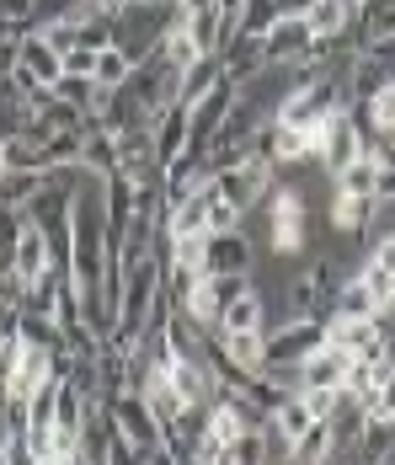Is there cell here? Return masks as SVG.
I'll use <instances>...</instances> for the list:
<instances>
[{
    "label": "cell",
    "instance_id": "cell-1",
    "mask_svg": "<svg viewBox=\"0 0 395 465\" xmlns=\"http://www.w3.org/2000/svg\"><path fill=\"white\" fill-rule=\"evenodd\" d=\"M267 220H272V257H294L310 246V203L300 187H272L267 193Z\"/></svg>",
    "mask_w": 395,
    "mask_h": 465
},
{
    "label": "cell",
    "instance_id": "cell-2",
    "mask_svg": "<svg viewBox=\"0 0 395 465\" xmlns=\"http://www.w3.org/2000/svg\"><path fill=\"white\" fill-rule=\"evenodd\" d=\"M214 183H220V198H230L241 214L246 209H257V203H267V193L278 187V166H267V161H235V166H224V172H214Z\"/></svg>",
    "mask_w": 395,
    "mask_h": 465
},
{
    "label": "cell",
    "instance_id": "cell-3",
    "mask_svg": "<svg viewBox=\"0 0 395 465\" xmlns=\"http://www.w3.org/2000/svg\"><path fill=\"white\" fill-rule=\"evenodd\" d=\"M326 342V322H315V316H305V322H283L267 326V364H300V359H310L315 348Z\"/></svg>",
    "mask_w": 395,
    "mask_h": 465
},
{
    "label": "cell",
    "instance_id": "cell-4",
    "mask_svg": "<svg viewBox=\"0 0 395 465\" xmlns=\"http://www.w3.org/2000/svg\"><path fill=\"white\" fill-rule=\"evenodd\" d=\"M123 86H129L150 113H161V107H172L176 96H182V70H172V64L161 59V48H155L150 59H139V64H133Z\"/></svg>",
    "mask_w": 395,
    "mask_h": 465
},
{
    "label": "cell",
    "instance_id": "cell-5",
    "mask_svg": "<svg viewBox=\"0 0 395 465\" xmlns=\"http://www.w3.org/2000/svg\"><path fill=\"white\" fill-rule=\"evenodd\" d=\"M326 342H337L348 359H385V322L380 316H326Z\"/></svg>",
    "mask_w": 395,
    "mask_h": 465
},
{
    "label": "cell",
    "instance_id": "cell-6",
    "mask_svg": "<svg viewBox=\"0 0 395 465\" xmlns=\"http://www.w3.org/2000/svg\"><path fill=\"white\" fill-rule=\"evenodd\" d=\"M235 96H241V86L220 75V86H214V92H203L198 102H187V107H193V150H203V155H209V144H214V134H220V124L230 118Z\"/></svg>",
    "mask_w": 395,
    "mask_h": 465
},
{
    "label": "cell",
    "instance_id": "cell-7",
    "mask_svg": "<svg viewBox=\"0 0 395 465\" xmlns=\"http://www.w3.org/2000/svg\"><path fill=\"white\" fill-rule=\"evenodd\" d=\"M358 155H369V140H363V129L352 124V113L342 107V113H331V118H326V140H321V166H326V172H342V166H352Z\"/></svg>",
    "mask_w": 395,
    "mask_h": 465
},
{
    "label": "cell",
    "instance_id": "cell-8",
    "mask_svg": "<svg viewBox=\"0 0 395 465\" xmlns=\"http://www.w3.org/2000/svg\"><path fill=\"white\" fill-rule=\"evenodd\" d=\"M267 59L272 64H294V59H305L310 48H315V33H310V22H305V11H289V16H278L272 27H267Z\"/></svg>",
    "mask_w": 395,
    "mask_h": 465
},
{
    "label": "cell",
    "instance_id": "cell-9",
    "mask_svg": "<svg viewBox=\"0 0 395 465\" xmlns=\"http://www.w3.org/2000/svg\"><path fill=\"white\" fill-rule=\"evenodd\" d=\"M257 268V246L241 231L203 235V273H252Z\"/></svg>",
    "mask_w": 395,
    "mask_h": 465
},
{
    "label": "cell",
    "instance_id": "cell-10",
    "mask_svg": "<svg viewBox=\"0 0 395 465\" xmlns=\"http://www.w3.org/2000/svg\"><path fill=\"white\" fill-rule=\"evenodd\" d=\"M107 412H113V422H118L123 433H129V444H139V450L161 444V422H155L150 401H144L139 391H123V396H113V401H107Z\"/></svg>",
    "mask_w": 395,
    "mask_h": 465
},
{
    "label": "cell",
    "instance_id": "cell-11",
    "mask_svg": "<svg viewBox=\"0 0 395 465\" xmlns=\"http://www.w3.org/2000/svg\"><path fill=\"white\" fill-rule=\"evenodd\" d=\"M348 370H352V359L337 348V342H321L310 359H300V364H294V374H300V391H305V385L342 391V385H348Z\"/></svg>",
    "mask_w": 395,
    "mask_h": 465
},
{
    "label": "cell",
    "instance_id": "cell-12",
    "mask_svg": "<svg viewBox=\"0 0 395 465\" xmlns=\"http://www.w3.org/2000/svg\"><path fill=\"white\" fill-rule=\"evenodd\" d=\"M187 144H193V107L176 96L172 107H161V113H155V161H161V166H172Z\"/></svg>",
    "mask_w": 395,
    "mask_h": 465
},
{
    "label": "cell",
    "instance_id": "cell-13",
    "mask_svg": "<svg viewBox=\"0 0 395 465\" xmlns=\"http://www.w3.org/2000/svg\"><path fill=\"white\" fill-rule=\"evenodd\" d=\"M220 64H224V81H235V86H246L257 70H267L272 59H267V48H262V38H230V44L220 48Z\"/></svg>",
    "mask_w": 395,
    "mask_h": 465
},
{
    "label": "cell",
    "instance_id": "cell-14",
    "mask_svg": "<svg viewBox=\"0 0 395 465\" xmlns=\"http://www.w3.org/2000/svg\"><path fill=\"white\" fill-rule=\"evenodd\" d=\"M48 380H59V374H54V353H44V348H16V359H11V370H5V391L33 396Z\"/></svg>",
    "mask_w": 395,
    "mask_h": 465
},
{
    "label": "cell",
    "instance_id": "cell-15",
    "mask_svg": "<svg viewBox=\"0 0 395 465\" xmlns=\"http://www.w3.org/2000/svg\"><path fill=\"white\" fill-rule=\"evenodd\" d=\"M16 64H22L33 81H44V86H54V81L64 75V59H59V48L48 44V38H38V33L16 38Z\"/></svg>",
    "mask_w": 395,
    "mask_h": 465
},
{
    "label": "cell",
    "instance_id": "cell-16",
    "mask_svg": "<svg viewBox=\"0 0 395 465\" xmlns=\"http://www.w3.org/2000/svg\"><path fill=\"white\" fill-rule=\"evenodd\" d=\"M220 342V353L235 364V370L257 374L267 364V331H209Z\"/></svg>",
    "mask_w": 395,
    "mask_h": 465
},
{
    "label": "cell",
    "instance_id": "cell-17",
    "mask_svg": "<svg viewBox=\"0 0 395 465\" xmlns=\"http://www.w3.org/2000/svg\"><path fill=\"white\" fill-rule=\"evenodd\" d=\"M214 331H267V294L252 283L241 300H230L220 311V326Z\"/></svg>",
    "mask_w": 395,
    "mask_h": 465
},
{
    "label": "cell",
    "instance_id": "cell-18",
    "mask_svg": "<svg viewBox=\"0 0 395 465\" xmlns=\"http://www.w3.org/2000/svg\"><path fill=\"white\" fill-rule=\"evenodd\" d=\"M16 342L22 348H44V353H64V326L54 316H38V311L16 305Z\"/></svg>",
    "mask_w": 395,
    "mask_h": 465
},
{
    "label": "cell",
    "instance_id": "cell-19",
    "mask_svg": "<svg viewBox=\"0 0 395 465\" xmlns=\"http://www.w3.org/2000/svg\"><path fill=\"white\" fill-rule=\"evenodd\" d=\"M48 268H54V252H48V235L38 231L33 220H27V231H22V241H16V273L27 279V289H33V283L44 279Z\"/></svg>",
    "mask_w": 395,
    "mask_h": 465
},
{
    "label": "cell",
    "instance_id": "cell-20",
    "mask_svg": "<svg viewBox=\"0 0 395 465\" xmlns=\"http://www.w3.org/2000/svg\"><path fill=\"white\" fill-rule=\"evenodd\" d=\"M380 155H358L352 166L331 172V193H352V198H380Z\"/></svg>",
    "mask_w": 395,
    "mask_h": 465
},
{
    "label": "cell",
    "instance_id": "cell-21",
    "mask_svg": "<svg viewBox=\"0 0 395 465\" xmlns=\"http://www.w3.org/2000/svg\"><path fill=\"white\" fill-rule=\"evenodd\" d=\"M352 16H358V11H352L348 0H310L305 5V22H310L315 38H348Z\"/></svg>",
    "mask_w": 395,
    "mask_h": 465
},
{
    "label": "cell",
    "instance_id": "cell-22",
    "mask_svg": "<svg viewBox=\"0 0 395 465\" xmlns=\"http://www.w3.org/2000/svg\"><path fill=\"white\" fill-rule=\"evenodd\" d=\"M54 96L70 102V107H81L86 118H102V107H107V86H96L91 75H59L54 81Z\"/></svg>",
    "mask_w": 395,
    "mask_h": 465
},
{
    "label": "cell",
    "instance_id": "cell-23",
    "mask_svg": "<svg viewBox=\"0 0 395 465\" xmlns=\"http://www.w3.org/2000/svg\"><path fill=\"white\" fill-rule=\"evenodd\" d=\"M369 209H374V198L331 193V209H326V231H337V235H358L363 225H369Z\"/></svg>",
    "mask_w": 395,
    "mask_h": 465
},
{
    "label": "cell",
    "instance_id": "cell-24",
    "mask_svg": "<svg viewBox=\"0 0 395 465\" xmlns=\"http://www.w3.org/2000/svg\"><path fill=\"white\" fill-rule=\"evenodd\" d=\"M380 86H390V70H385V64H374L369 54H352V59H348V107H352V102H369Z\"/></svg>",
    "mask_w": 395,
    "mask_h": 465
},
{
    "label": "cell",
    "instance_id": "cell-25",
    "mask_svg": "<svg viewBox=\"0 0 395 465\" xmlns=\"http://www.w3.org/2000/svg\"><path fill=\"white\" fill-rule=\"evenodd\" d=\"M81 166H86L91 177H113V172H118V144H113V134H107L102 124H91V129H86Z\"/></svg>",
    "mask_w": 395,
    "mask_h": 465
},
{
    "label": "cell",
    "instance_id": "cell-26",
    "mask_svg": "<svg viewBox=\"0 0 395 465\" xmlns=\"http://www.w3.org/2000/svg\"><path fill=\"white\" fill-rule=\"evenodd\" d=\"M144 401H150V412H155V422L166 428V422H176L182 412H187V401L176 396V385L166 380V370L150 374V385H144Z\"/></svg>",
    "mask_w": 395,
    "mask_h": 465
},
{
    "label": "cell",
    "instance_id": "cell-27",
    "mask_svg": "<svg viewBox=\"0 0 395 465\" xmlns=\"http://www.w3.org/2000/svg\"><path fill=\"white\" fill-rule=\"evenodd\" d=\"M390 444H395V422H390V418H369L363 439L352 444V465H380Z\"/></svg>",
    "mask_w": 395,
    "mask_h": 465
},
{
    "label": "cell",
    "instance_id": "cell-28",
    "mask_svg": "<svg viewBox=\"0 0 395 465\" xmlns=\"http://www.w3.org/2000/svg\"><path fill=\"white\" fill-rule=\"evenodd\" d=\"M220 75H224L220 54H203L198 64H187V70H182V102H198L203 92H214V86H220Z\"/></svg>",
    "mask_w": 395,
    "mask_h": 465
},
{
    "label": "cell",
    "instance_id": "cell-29",
    "mask_svg": "<svg viewBox=\"0 0 395 465\" xmlns=\"http://www.w3.org/2000/svg\"><path fill=\"white\" fill-rule=\"evenodd\" d=\"M289 460H294V465H326V460H337V455H331V428H326V422L305 428V433L294 439Z\"/></svg>",
    "mask_w": 395,
    "mask_h": 465
},
{
    "label": "cell",
    "instance_id": "cell-30",
    "mask_svg": "<svg viewBox=\"0 0 395 465\" xmlns=\"http://www.w3.org/2000/svg\"><path fill=\"white\" fill-rule=\"evenodd\" d=\"M331 316H380L374 294L363 289V279H358V273H352V279H342V289L331 294Z\"/></svg>",
    "mask_w": 395,
    "mask_h": 465
},
{
    "label": "cell",
    "instance_id": "cell-31",
    "mask_svg": "<svg viewBox=\"0 0 395 465\" xmlns=\"http://www.w3.org/2000/svg\"><path fill=\"white\" fill-rule=\"evenodd\" d=\"M161 59H166L172 70H187V64H198V59H203L198 44H193V33H187V22H176V27L161 33Z\"/></svg>",
    "mask_w": 395,
    "mask_h": 465
},
{
    "label": "cell",
    "instance_id": "cell-32",
    "mask_svg": "<svg viewBox=\"0 0 395 465\" xmlns=\"http://www.w3.org/2000/svg\"><path fill=\"white\" fill-rule=\"evenodd\" d=\"M129 70H133V59L118 44H107V48H96V70H91V81L113 92V86H123V81H129Z\"/></svg>",
    "mask_w": 395,
    "mask_h": 465
},
{
    "label": "cell",
    "instance_id": "cell-33",
    "mask_svg": "<svg viewBox=\"0 0 395 465\" xmlns=\"http://www.w3.org/2000/svg\"><path fill=\"white\" fill-rule=\"evenodd\" d=\"M278 16H283V0H246L235 33H241V38H267V27H272Z\"/></svg>",
    "mask_w": 395,
    "mask_h": 465
},
{
    "label": "cell",
    "instance_id": "cell-34",
    "mask_svg": "<svg viewBox=\"0 0 395 465\" xmlns=\"http://www.w3.org/2000/svg\"><path fill=\"white\" fill-rule=\"evenodd\" d=\"M187 33H193L198 54H220V48H224V22H220V11H214V5H209V11H198V16H187Z\"/></svg>",
    "mask_w": 395,
    "mask_h": 465
},
{
    "label": "cell",
    "instance_id": "cell-35",
    "mask_svg": "<svg viewBox=\"0 0 395 465\" xmlns=\"http://www.w3.org/2000/svg\"><path fill=\"white\" fill-rule=\"evenodd\" d=\"M230 465H272V450H267L262 428H246L241 439H230Z\"/></svg>",
    "mask_w": 395,
    "mask_h": 465
},
{
    "label": "cell",
    "instance_id": "cell-36",
    "mask_svg": "<svg viewBox=\"0 0 395 465\" xmlns=\"http://www.w3.org/2000/svg\"><path fill=\"white\" fill-rule=\"evenodd\" d=\"M0 428L22 439V433L33 428V396H22V391H5V401H0Z\"/></svg>",
    "mask_w": 395,
    "mask_h": 465
},
{
    "label": "cell",
    "instance_id": "cell-37",
    "mask_svg": "<svg viewBox=\"0 0 395 465\" xmlns=\"http://www.w3.org/2000/svg\"><path fill=\"white\" fill-rule=\"evenodd\" d=\"M358 279H363V289L374 294V305H380V311H385V305L395 300V273L374 268V262H363V273H358Z\"/></svg>",
    "mask_w": 395,
    "mask_h": 465
},
{
    "label": "cell",
    "instance_id": "cell-38",
    "mask_svg": "<svg viewBox=\"0 0 395 465\" xmlns=\"http://www.w3.org/2000/svg\"><path fill=\"white\" fill-rule=\"evenodd\" d=\"M220 231H241V209H235L230 198H214V203H209V235H220Z\"/></svg>",
    "mask_w": 395,
    "mask_h": 465
},
{
    "label": "cell",
    "instance_id": "cell-39",
    "mask_svg": "<svg viewBox=\"0 0 395 465\" xmlns=\"http://www.w3.org/2000/svg\"><path fill=\"white\" fill-rule=\"evenodd\" d=\"M91 70H96V48H86V44L64 48V75H91Z\"/></svg>",
    "mask_w": 395,
    "mask_h": 465
},
{
    "label": "cell",
    "instance_id": "cell-40",
    "mask_svg": "<svg viewBox=\"0 0 395 465\" xmlns=\"http://www.w3.org/2000/svg\"><path fill=\"white\" fill-rule=\"evenodd\" d=\"M22 439H27V450H33L38 460H48V455H54V428H27Z\"/></svg>",
    "mask_w": 395,
    "mask_h": 465
},
{
    "label": "cell",
    "instance_id": "cell-41",
    "mask_svg": "<svg viewBox=\"0 0 395 465\" xmlns=\"http://www.w3.org/2000/svg\"><path fill=\"white\" fill-rule=\"evenodd\" d=\"M27 33H33V27H27L22 16H5V11H0V44H16V38H27Z\"/></svg>",
    "mask_w": 395,
    "mask_h": 465
},
{
    "label": "cell",
    "instance_id": "cell-42",
    "mask_svg": "<svg viewBox=\"0 0 395 465\" xmlns=\"http://www.w3.org/2000/svg\"><path fill=\"white\" fill-rule=\"evenodd\" d=\"M363 54H369L374 64H385V70H395V38H380V44H369Z\"/></svg>",
    "mask_w": 395,
    "mask_h": 465
},
{
    "label": "cell",
    "instance_id": "cell-43",
    "mask_svg": "<svg viewBox=\"0 0 395 465\" xmlns=\"http://www.w3.org/2000/svg\"><path fill=\"white\" fill-rule=\"evenodd\" d=\"M144 465H187V460L176 455L172 444H150V450H144Z\"/></svg>",
    "mask_w": 395,
    "mask_h": 465
},
{
    "label": "cell",
    "instance_id": "cell-44",
    "mask_svg": "<svg viewBox=\"0 0 395 465\" xmlns=\"http://www.w3.org/2000/svg\"><path fill=\"white\" fill-rule=\"evenodd\" d=\"M380 418L395 422V364H390V374H385V385H380Z\"/></svg>",
    "mask_w": 395,
    "mask_h": 465
},
{
    "label": "cell",
    "instance_id": "cell-45",
    "mask_svg": "<svg viewBox=\"0 0 395 465\" xmlns=\"http://www.w3.org/2000/svg\"><path fill=\"white\" fill-rule=\"evenodd\" d=\"M5 465H38V455L27 450V439H11V455H5Z\"/></svg>",
    "mask_w": 395,
    "mask_h": 465
},
{
    "label": "cell",
    "instance_id": "cell-46",
    "mask_svg": "<svg viewBox=\"0 0 395 465\" xmlns=\"http://www.w3.org/2000/svg\"><path fill=\"white\" fill-rule=\"evenodd\" d=\"M16 102H22V92L11 86V75H0V113H5V107H16Z\"/></svg>",
    "mask_w": 395,
    "mask_h": 465
},
{
    "label": "cell",
    "instance_id": "cell-47",
    "mask_svg": "<svg viewBox=\"0 0 395 465\" xmlns=\"http://www.w3.org/2000/svg\"><path fill=\"white\" fill-rule=\"evenodd\" d=\"M16 70V44H0V75H11Z\"/></svg>",
    "mask_w": 395,
    "mask_h": 465
},
{
    "label": "cell",
    "instance_id": "cell-48",
    "mask_svg": "<svg viewBox=\"0 0 395 465\" xmlns=\"http://www.w3.org/2000/svg\"><path fill=\"white\" fill-rule=\"evenodd\" d=\"M176 11H187V16H198V11H209V5H214V0H172Z\"/></svg>",
    "mask_w": 395,
    "mask_h": 465
},
{
    "label": "cell",
    "instance_id": "cell-49",
    "mask_svg": "<svg viewBox=\"0 0 395 465\" xmlns=\"http://www.w3.org/2000/svg\"><path fill=\"white\" fill-rule=\"evenodd\" d=\"M380 198H395V172H380Z\"/></svg>",
    "mask_w": 395,
    "mask_h": 465
},
{
    "label": "cell",
    "instance_id": "cell-50",
    "mask_svg": "<svg viewBox=\"0 0 395 465\" xmlns=\"http://www.w3.org/2000/svg\"><path fill=\"white\" fill-rule=\"evenodd\" d=\"M91 465H107V455H96V460H91Z\"/></svg>",
    "mask_w": 395,
    "mask_h": 465
}]
</instances>
